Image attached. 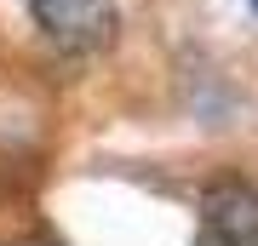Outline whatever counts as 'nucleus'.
I'll return each instance as SVG.
<instances>
[{"label":"nucleus","mask_w":258,"mask_h":246,"mask_svg":"<svg viewBox=\"0 0 258 246\" xmlns=\"http://www.w3.org/2000/svg\"><path fill=\"white\" fill-rule=\"evenodd\" d=\"M29 18L69 57H92L103 46H115V35H120L115 0H29Z\"/></svg>","instance_id":"nucleus-1"},{"label":"nucleus","mask_w":258,"mask_h":246,"mask_svg":"<svg viewBox=\"0 0 258 246\" xmlns=\"http://www.w3.org/2000/svg\"><path fill=\"white\" fill-rule=\"evenodd\" d=\"M201 235L212 246H258V183H212L201 195Z\"/></svg>","instance_id":"nucleus-2"},{"label":"nucleus","mask_w":258,"mask_h":246,"mask_svg":"<svg viewBox=\"0 0 258 246\" xmlns=\"http://www.w3.org/2000/svg\"><path fill=\"white\" fill-rule=\"evenodd\" d=\"M247 6H252V12H258V0H247Z\"/></svg>","instance_id":"nucleus-3"}]
</instances>
